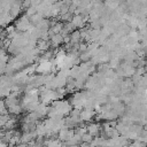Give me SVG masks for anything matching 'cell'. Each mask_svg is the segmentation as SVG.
<instances>
[{
	"mask_svg": "<svg viewBox=\"0 0 147 147\" xmlns=\"http://www.w3.org/2000/svg\"><path fill=\"white\" fill-rule=\"evenodd\" d=\"M145 76H147V67H146V74H145Z\"/></svg>",
	"mask_w": 147,
	"mask_h": 147,
	"instance_id": "obj_23",
	"label": "cell"
},
{
	"mask_svg": "<svg viewBox=\"0 0 147 147\" xmlns=\"http://www.w3.org/2000/svg\"><path fill=\"white\" fill-rule=\"evenodd\" d=\"M51 106L54 107L56 111L62 116H68L71 113L72 107H74L71 102H69L68 100H63V99H57V100L52 101Z\"/></svg>",
	"mask_w": 147,
	"mask_h": 147,
	"instance_id": "obj_1",
	"label": "cell"
},
{
	"mask_svg": "<svg viewBox=\"0 0 147 147\" xmlns=\"http://www.w3.org/2000/svg\"><path fill=\"white\" fill-rule=\"evenodd\" d=\"M36 13H38V8L36 7V6H30V7H28L26 9H24V14L28 16V17H30V16H32V15H34Z\"/></svg>",
	"mask_w": 147,
	"mask_h": 147,
	"instance_id": "obj_14",
	"label": "cell"
},
{
	"mask_svg": "<svg viewBox=\"0 0 147 147\" xmlns=\"http://www.w3.org/2000/svg\"><path fill=\"white\" fill-rule=\"evenodd\" d=\"M15 26H16V30L21 31V32H25V31H29L32 26H34L31 22H30V18L24 14L23 16H21L16 22H15Z\"/></svg>",
	"mask_w": 147,
	"mask_h": 147,
	"instance_id": "obj_2",
	"label": "cell"
},
{
	"mask_svg": "<svg viewBox=\"0 0 147 147\" xmlns=\"http://www.w3.org/2000/svg\"><path fill=\"white\" fill-rule=\"evenodd\" d=\"M53 72V63L51 61H41L38 63L37 65V74H41V75H46Z\"/></svg>",
	"mask_w": 147,
	"mask_h": 147,
	"instance_id": "obj_3",
	"label": "cell"
},
{
	"mask_svg": "<svg viewBox=\"0 0 147 147\" xmlns=\"http://www.w3.org/2000/svg\"><path fill=\"white\" fill-rule=\"evenodd\" d=\"M22 6H23V9H26L28 7H30V6H31V0H23Z\"/></svg>",
	"mask_w": 147,
	"mask_h": 147,
	"instance_id": "obj_22",
	"label": "cell"
},
{
	"mask_svg": "<svg viewBox=\"0 0 147 147\" xmlns=\"http://www.w3.org/2000/svg\"><path fill=\"white\" fill-rule=\"evenodd\" d=\"M136 74H138V75H140V76H144V75L146 74V67H137Z\"/></svg>",
	"mask_w": 147,
	"mask_h": 147,
	"instance_id": "obj_21",
	"label": "cell"
},
{
	"mask_svg": "<svg viewBox=\"0 0 147 147\" xmlns=\"http://www.w3.org/2000/svg\"><path fill=\"white\" fill-rule=\"evenodd\" d=\"M49 41H51L52 47H59L61 44H64L62 33H55L53 37H51V40Z\"/></svg>",
	"mask_w": 147,
	"mask_h": 147,
	"instance_id": "obj_6",
	"label": "cell"
},
{
	"mask_svg": "<svg viewBox=\"0 0 147 147\" xmlns=\"http://www.w3.org/2000/svg\"><path fill=\"white\" fill-rule=\"evenodd\" d=\"M79 59L82 62H87V61H91L92 59V54L88 52V51H85V52H82L80 55H79Z\"/></svg>",
	"mask_w": 147,
	"mask_h": 147,
	"instance_id": "obj_15",
	"label": "cell"
},
{
	"mask_svg": "<svg viewBox=\"0 0 147 147\" xmlns=\"http://www.w3.org/2000/svg\"><path fill=\"white\" fill-rule=\"evenodd\" d=\"M14 18H13V16L10 15V13H1V18H0V21H1V25L3 26V28H6L7 25H9V23L13 21Z\"/></svg>",
	"mask_w": 147,
	"mask_h": 147,
	"instance_id": "obj_9",
	"label": "cell"
},
{
	"mask_svg": "<svg viewBox=\"0 0 147 147\" xmlns=\"http://www.w3.org/2000/svg\"><path fill=\"white\" fill-rule=\"evenodd\" d=\"M22 110H24V109H23L22 105H20V103H16V105H13V106L8 107V111H9V114H11L13 116L20 115V114L22 113Z\"/></svg>",
	"mask_w": 147,
	"mask_h": 147,
	"instance_id": "obj_10",
	"label": "cell"
},
{
	"mask_svg": "<svg viewBox=\"0 0 147 147\" xmlns=\"http://www.w3.org/2000/svg\"><path fill=\"white\" fill-rule=\"evenodd\" d=\"M86 127H87V132L91 133L93 137L99 136L101 132V125L99 123H88Z\"/></svg>",
	"mask_w": 147,
	"mask_h": 147,
	"instance_id": "obj_5",
	"label": "cell"
},
{
	"mask_svg": "<svg viewBox=\"0 0 147 147\" xmlns=\"http://www.w3.org/2000/svg\"><path fill=\"white\" fill-rule=\"evenodd\" d=\"M92 140H93V136H92L91 133H88V132H86V133H84V134L82 136V141H83L82 144L90 145Z\"/></svg>",
	"mask_w": 147,
	"mask_h": 147,
	"instance_id": "obj_17",
	"label": "cell"
},
{
	"mask_svg": "<svg viewBox=\"0 0 147 147\" xmlns=\"http://www.w3.org/2000/svg\"><path fill=\"white\" fill-rule=\"evenodd\" d=\"M11 114H0V126H5V124L11 118Z\"/></svg>",
	"mask_w": 147,
	"mask_h": 147,
	"instance_id": "obj_16",
	"label": "cell"
},
{
	"mask_svg": "<svg viewBox=\"0 0 147 147\" xmlns=\"http://www.w3.org/2000/svg\"><path fill=\"white\" fill-rule=\"evenodd\" d=\"M36 26L39 28L41 31H48V30L51 29V26H52V24H51V20L47 18V17H45V18H42Z\"/></svg>",
	"mask_w": 147,
	"mask_h": 147,
	"instance_id": "obj_7",
	"label": "cell"
},
{
	"mask_svg": "<svg viewBox=\"0 0 147 147\" xmlns=\"http://www.w3.org/2000/svg\"><path fill=\"white\" fill-rule=\"evenodd\" d=\"M29 18H30V22H31L33 25H37V24H38V23H39V22H40L42 18H45V17H44L41 14H39V13H36L34 15L30 16Z\"/></svg>",
	"mask_w": 147,
	"mask_h": 147,
	"instance_id": "obj_12",
	"label": "cell"
},
{
	"mask_svg": "<svg viewBox=\"0 0 147 147\" xmlns=\"http://www.w3.org/2000/svg\"><path fill=\"white\" fill-rule=\"evenodd\" d=\"M80 110H82V109H78V108H72V110H71V113H70L69 115H70V116H72V117L79 118V115H80Z\"/></svg>",
	"mask_w": 147,
	"mask_h": 147,
	"instance_id": "obj_20",
	"label": "cell"
},
{
	"mask_svg": "<svg viewBox=\"0 0 147 147\" xmlns=\"http://www.w3.org/2000/svg\"><path fill=\"white\" fill-rule=\"evenodd\" d=\"M71 44H77V42H80L82 41V32L80 30H74L71 33Z\"/></svg>",
	"mask_w": 147,
	"mask_h": 147,
	"instance_id": "obj_11",
	"label": "cell"
},
{
	"mask_svg": "<svg viewBox=\"0 0 147 147\" xmlns=\"http://www.w3.org/2000/svg\"><path fill=\"white\" fill-rule=\"evenodd\" d=\"M95 114H96V111L93 108H83L80 110L79 118L84 122H91L95 117Z\"/></svg>",
	"mask_w": 147,
	"mask_h": 147,
	"instance_id": "obj_4",
	"label": "cell"
},
{
	"mask_svg": "<svg viewBox=\"0 0 147 147\" xmlns=\"http://www.w3.org/2000/svg\"><path fill=\"white\" fill-rule=\"evenodd\" d=\"M72 17H74V14H71L70 11H68V13H65L63 15H60V20L63 21V22H71Z\"/></svg>",
	"mask_w": 147,
	"mask_h": 147,
	"instance_id": "obj_19",
	"label": "cell"
},
{
	"mask_svg": "<svg viewBox=\"0 0 147 147\" xmlns=\"http://www.w3.org/2000/svg\"><path fill=\"white\" fill-rule=\"evenodd\" d=\"M11 91H13L11 90V86H3V87H1V98L5 99L6 96L10 95Z\"/></svg>",
	"mask_w": 147,
	"mask_h": 147,
	"instance_id": "obj_18",
	"label": "cell"
},
{
	"mask_svg": "<svg viewBox=\"0 0 147 147\" xmlns=\"http://www.w3.org/2000/svg\"><path fill=\"white\" fill-rule=\"evenodd\" d=\"M80 74V65L79 64H75L70 68V76L74 78H77Z\"/></svg>",
	"mask_w": 147,
	"mask_h": 147,
	"instance_id": "obj_13",
	"label": "cell"
},
{
	"mask_svg": "<svg viewBox=\"0 0 147 147\" xmlns=\"http://www.w3.org/2000/svg\"><path fill=\"white\" fill-rule=\"evenodd\" d=\"M37 47L41 51V52H45V51H48L52 45H51V41L49 40H44V39H38L37 40Z\"/></svg>",
	"mask_w": 147,
	"mask_h": 147,
	"instance_id": "obj_8",
	"label": "cell"
}]
</instances>
